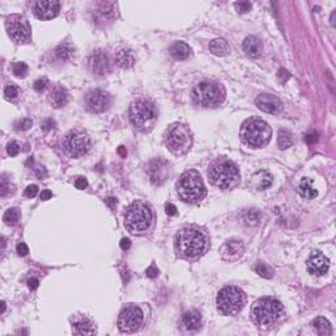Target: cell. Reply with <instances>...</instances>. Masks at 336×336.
Instances as JSON below:
<instances>
[{
    "label": "cell",
    "mask_w": 336,
    "mask_h": 336,
    "mask_svg": "<svg viewBox=\"0 0 336 336\" xmlns=\"http://www.w3.org/2000/svg\"><path fill=\"white\" fill-rule=\"evenodd\" d=\"M290 78V75H289V73H287L286 70H280L279 71V80L281 81V83H284V81H286L287 79Z\"/></svg>",
    "instance_id": "48"
},
{
    "label": "cell",
    "mask_w": 336,
    "mask_h": 336,
    "mask_svg": "<svg viewBox=\"0 0 336 336\" xmlns=\"http://www.w3.org/2000/svg\"><path fill=\"white\" fill-rule=\"evenodd\" d=\"M207 176L213 185L219 189H231L239 182V170L229 159H217L211 163Z\"/></svg>",
    "instance_id": "5"
},
{
    "label": "cell",
    "mask_w": 336,
    "mask_h": 336,
    "mask_svg": "<svg viewBox=\"0 0 336 336\" xmlns=\"http://www.w3.org/2000/svg\"><path fill=\"white\" fill-rule=\"evenodd\" d=\"M7 32L8 36L11 37V40H13L17 44H25L30 37V30H29V25L26 23L24 17L17 16H9L7 19Z\"/></svg>",
    "instance_id": "13"
},
{
    "label": "cell",
    "mask_w": 336,
    "mask_h": 336,
    "mask_svg": "<svg viewBox=\"0 0 336 336\" xmlns=\"http://www.w3.org/2000/svg\"><path fill=\"white\" fill-rule=\"evenodd\" d=\"M48 84H49V81H48L46 78H44V79H38V80L34 81L33 87H34V89H36L37 92H42V91H45V88L48 87Z\"/></svg>",
    "instance_id": "41"
},
{
    "label": "cell",
    "mask_w": 336,
    "mask_h": 336,
    "mask_svg": "<svg viewBox=\"0 0 336 336\" xmlns=\"http://www.w3.org/2000/svg\"><path fill=\"white\" fill-rule=\"evenodd\" d=\"M306 265L312 276H324L330 269V260L320 251H314L308 259Z\"/></svg>",
    "instance_id": "18"
},
{
    "label": "cell",
    "mask_w": 336,
    "mask_h": 336,
    "mask_svg": "<svg viewBox=\"0 0 336 336\" xmlns=\"http://www.w3.org/2000/svg\"><path fill=\"white\" fill-rule=\"evenodd\" d=\"M168 163L162 159H156L153 160L149 166V175H150V180L154 184H162L167 179L168 175Z\"/></svg>",
    "instance_id": "20"
},
{
    "label": "cell",
    "mask_w": 336,
    "mask_h": 336,
    "mask_svg": "<svg viewBox=\"0 0 336 336\" xmlns=\"http://www.w3.org/2000/svg\"><path fill=\"white\" fill-rule=\"evenodd\" d=\"M73 53H74L73 48H71L70 45L65 44V45H61V46H58L57 49L54 50V57H55L57 61L66 62V61H69L70 58L73 57Z\"/></svg>",
    "instance_id": "32"
},
{
    "label": "cell",
    "mask_w": 336,
    "mask_h": 336,
    "mask_svg": "<svg viewBox=\"0 0 336 336\" xmlns=\"http://www.w3.org/2000/svg\"><path fill=\"white\" fill-rule=\"evenodd\" d=\"M171 55L178 59V61H184L190 55V48L184 42H175L170 48Z\"/></svg>",
    "instance_id": "28"
},
{
    "label": "cell",
    "mask_w": 336,
    "mask_h": 336,
    "mask_svg": "<svg viewBox=\"0 0 336 336\" xmlns=\"http://www.w3.org/2000/svg\"><path fill=\"white\" fill-rule=\"evenodd\" d=\"M37 193H38V186L37 185H29L28 188L25 189V196H26L28 199L36 197Z\"/></svg>",
    "instance_id": "44"
},
{
    "label": "cell",
    "mask_w": 336,
    "mask_h": 336,
    "mask_svg": "<svg viewBox=\"0 0 336 336\" xmlns=\"http://www.w3.org/2000/svg\"><path fill=\"white\" fill-rule=\"evenodd\" d=\"M305 141L308 142V143H310V145L315 143V142H318V133L306 134V135H305Z\"/></svg>",
    "instance_id": "47"
},
{
    "label": "cell",
    "mask_w": 336,
    "mask_h": 336,
    "mask_svg": "<svg viewBox=\"0 0 336 336\" xmlns=\"http://www.w3.org/2000/svg\"><path fill=\"white\" fill-rule=\"evenodd\" d=\"M146 275H147V277H150V279H155V277H158L159 269L155 267V265H151L150 268H147Z\"/></svg>",
    "instance_id": "45"
},
{
    "label": "cell",
    "mask_w": 336,
    "mask_h": 336,
    "mask_svg": "<svg viewBox=\"0 0 336 336\" xmlns=\"http://www.w3.org/2000/svg\"><path fill=\"white\" fill-rule=\"evenodd\" d=\"M242 141L250 147L260 149L267 146L272 137L271 126L260 118H250L240 128Z\"/></svg>",
    "instance_id": "6"
},
{
    "label": "cell",
    "mask_w": 336,
    "mask_h": 336,
    "mask_svg": "<svg viewBox=\"0 0 336 336\" xmlns=\"http://www.w3.org/2000/svg\"><path fill=\"white\" fill-rule=\"evenodd\" d=\"M243 50L248 57H260L261 53H263V45H261V41L254 36L247 37V38L243 41Z\"/></svg>",
    "instance_id": "23"
},
{
    "label": "cell",
    "mask_w": 336,
    "mask_h": 336,
    "mask_svg": "<svg viewBox=\"0 0 336 336\" xmlns=\"http://www.w3.org/2000/svg\"><path fill=\"white\" fill-rule=\"evenodd\" d=\"M69 102V92L63 87H55L49 93V103L54 108H62Z\"/></svg>",
    "instance_id": "24"
},
{
    "label": "cell",
    "mask_w": 336,
    "mask_h": 336,
    "mask_svg": "<svg viewBox=\"0 0 336 336\" xmlns=\"http://www.w3.org/2000/svg\"><path fill=\"white\" fill-rule=\"evenodd\" d=\"M130 246H131V242H130L129 239L124 238L121 240V242H120V247H121V250H124V251H126V250H129Z\"/></svg>",
    "instance_id": "51"
},
{
    "label": "cell",
    "mask_w": 336,
    "mask_h": 336,
    "mask_svg": "<svg viewBox=\"0 0 336 336\" xmlns=\"http://www.w3.org/2000/svg\"><path fill=\"white\" fill-rule=\"evenodd\" d=\"M179 197L184 203L197 204L207 196V188L201 175L195 170L185 171L176 184Z\"/></svg>",
    "instance_id": "3"
},
{
    "label": "cell",
    "mask_w": 336,
    "mask_h": 336,
    "mask_svg": "<svg viewBox=\"0 0 336 336\" xmlns=\"http://www.w3.org/2000/svg\"><path fill=\"white\" fill-rule=\"evenodd\" d=\"M19 219H20V211L17 210V209H15V207L8 209V210L4 213V215H3V221H4L5 223H8V225H11V223H16Z\"/></svg>",
    "instance_id": "34"
},
{
    "label": "cell",
    "mask_w": 336,
    "mask_h": 336,
    "mask_svg": "<svg viewBox=\"0 0 336 336\" xmlns=\"http://www.w3.org/2000/svg\"><path fill=\"white\" fill-rule=\"evenodd\" d=\"M91 149V139L81 130H71L62 139V150L70 158H80Z\"/></svg>",
    "instance_id": "11"
},
{
    "label": "cell",
    "mask_w": 336,
    "mask_h": 336,
    "mask_svg": "<svg viewBox=\"0 0 336 336\" xmlns=\"http://www.w3.org/2000/svg\"><path fill=\"white\" fill-rule=\"evenodd\" d=\"M255 104L260 110L269 114L279 113L281 108H283V104H281L279 99L273 96V95H269V93H264V95L258 96Z\"/></svg>",
    "instance_id": "19"
},
{
    "label": "cell",
    "mask_w": 336,
    "mask_h": 336,
    "mask_svg": "<svg viewBox=\"0 0 336 336\" xmlns=\"http://www.w3.org/2000/svg\"><path fill=\"white\" fill-rule=\"evenodd\" d=\"M235 8L239 13H246L248 11H251L252 4L250 1H239V3H235Z\"/></svg>",
    "instance_id": "39"
},
{
    "label": "cell",
    "mask_w": 336,
    "mask_h": 336,
    "mask_svg": "<svg viewBox=\"0 0 336 336\" xmlns=\"http://www.w3.org/2000/svg\"><path fill=\"white\" fill-rule=\"evenodd\" d=\"M312 327L315 330L319 335H331L332 334V328H331V323L328 322L326 318L323 316H319V318H315L312 320Z\"/></svg>",
    "instance_id": "31"
},
{
    "label": "cell",
    "mask_w": 336,
    "mask_h": 336,
    "mask_svg": "<svg viewBox=\"0 0 336 336\" xmlns=\"http://www.w3.org/2000/svg\"><path fill=\"white\" fill-rule=\"evenodd\" d=\"M38 285H40V281L37 279H34V277L28 280V287L30 290H36L37 287H38Z\"/></svg>",
    "instance_id": "49"
},
{
    "label": "cell",
    "mask_w": 336,
    "mask_h": 336,
    "mask_svg": "<svg viewBox=\"0 0 336 336\" xmlns=\"http://www.w3.org/2000/svg\"><path fill=\"white\" fill-rule=\"evenodd\" d=\"M20 150V145H19L17 142H11V143H8V146H7V153H8V155H11V156H16V155H19Z\"/></svg>",
    "instance_id": "40"
},
{
    "label": "cell",
    "mask_w": 336,
    "mask_h": 336,
    "mask_svg": "<svg viewBox=\"0 0 336 336\" xmlns=\"http://www.w3.org/2000/svg\"><path fill=\"white\" fill-rule=\"evenodd\" d=\"M41 126H42V129H44L45 131H49V130H53L54 128H55V121L52 120V118H46V120L42 121Z\"/></svg>",
    "instance_id": "43"
},
{
    "label": "cell",
    "mask_w": 336,
    "mask_h": 336,
    "mask_svg": "<svg viewBox=\"0 0 336 336\" xmlns=\"http://www.w3.org/2000/svg\"><path fill=\"white\" fill-rule=\"evenodd\" d=\"M226 98V91L222 84L217 81L205 80L196 85L193 89L195 102L205 108H214L221 105Z\"/></svg>",
    "instance_id": "9"
},
{
    "label": "cell",
    "mask_w": 336,
    "mask_h": 336,
    "mask_svg": "<svg viewBox=\"0 0 336 336\" xmlns=\"http://www.w3.org/2000/svg\"><path fill=\"white\" fill-rule=\"evenodd\" d=\"M114 59H116V63H117L118 67H121V69H130L135 63L134 53L129 49L118 50L116 55H114Z\"/></svg>",
    "instance_id": "25"
},
{
    "label": "cell",
    "mask_w": 336,
    "mask_h": 336,
    "mask_svg": "<svg viewBox=\"0 0 336 336\" xmlns=\"http://www.w3.org/2000/svg\"><path fill=\"white\" fill-rule=\"evenodd\" d=\"M255 271L256 273H259L261 277H265V279H271L272 276H273V269H272L271 267H268L267 264L264 263L256 264Z\"/></svg>",
    "instance_id": "35"
},
{
    "label": "cell",
    "mask_w": 336,
    "mask_h": 336,
    "mask_svg": "<svg viewBox=\"0 0 336 336\" xmlns=\"http://www.w3.org/2000/svg\"><path fill=\"white\" fill-rule=\"evenodd\" d=\"M5 310V304L4 302H1V312H4Z\"/></svg>",
    "instance_id": "56"
},
{
    "label": "cell",
    "mask_w": 336,
    "mask_h": 336,
    "mask_svg": "<svg viewBox=\"0 0 336 336\" xmlns=\"http://www.w3.org/2000/svg\"><path fill=\"white\" fill-rule=\"evenodd\" d=\"M19 93H20V91L15 84H8L4 88V98L7 100H15L19 96Z\"/></svg>",
    "instance_id": "37"
},
{
    "label": "cell",
    "mask_w": 336,
    "mask_h": 336,
    "mask_svg": "<svg viewBox=\"0 0 336 336\" xmlns=\"http://www.w3.org/2000/svg\"><path fill=\"white\" fill-rule=\"evenodd\" d=\"M129 117L131 124L137 129L142 130V131H149L153 129V126L158 118V113H156L154 103H151L147 99H137L130 105Z\"/></svg>",
    "instance_id": "7"
},
{
    "label": "cell",
    "mask_w": 336,
    "mask_h": 336,
    "mask_svg": "<svg viewBox=\"0 0 336 336\" xmlns=\"http://www.w3.org/2000/svg\"><path fill=\"white\" fill-rule=\"evenodd\" d=\"M118 153H120V155H121V156H126V154H128V153H126V150H125V147L124 146L118 147Z\"/></svg>",
    "instance_id": "55"
},
{
    "label": "cell",
    "mask_w": 336,
    "mask_h": 336,
    "mask_svg": "<svg viewBox=\"0 0 336 336\" xmlns=\"http://www.w3.org/2000/svg\"><path fill=\"white\" fill-rule=\"evenodd\" d=\"M88 186V181H87V179L83 178V176H79V178H77V180H75V188L77 189H85Z\"/></svg>",
    "instance_id": "42"
},
{
    "label": "cell",
    "mask_w": 336,
    "mask_h": 336,
    "mask_svg": "<svg viewBox=\"0 0 336 336\" xmlns=\"http://www.w3.org/2000/svg\"><path fill=\"white\" fill-rule=\"evenodd\" d=\"M105 204L110 207V209H114V207L117 205V200L114 199V197H108V199L105 200Z\"/></svg>",
    "instance_id": "53"
},
{
    "label": "cell",
    "mask_w": 336,
    "mask_h": 336,
    "mask_svg": "<svg viewBox=\"0 0 336 336\" xmlns=\"http://www.w3.org/2000/svg\"><path fill=\"white\" fill-rule=\"evenodd\" d=\"M17 254L20 256H25V255H28V252H29V248H28V246L25 243H19L17 244Z\"/></svg>",
    "instance_id": "46"
},
{
    "label": "cell",
    "mask_w": 336,
    "mask_h": 336,
    "mask_svg": "<svg viewBox=\"0 0 336 336\" xmlns=\"http://www.w3.org/2000/svg\"><path fill=\"white\" fill-rule=\"evenodd\" d=\"M7 190H8V185H7L5 179H3V181H1V190H0V196H1V197H4V196L7 195Z\"/></svg>",
    "instance_id": "54"
},
{
    "label": "cell",
    "mask_w": 336,
    "mask_h": 336,
    "mask_svg": "<svg viewBox=\"0 0 336 336\" xmlns=\"http://www.w3.org/2000/svg\"><path fill=\"white\" fill-rule=\"evenodd\" d=\"M116 11H117V4L114 3H108V1H102L95 5L93 9V20L96 24H106L112 23L116 17Z\"/></svg>",
    "instance_id": "17"
},
{
    "label": "cell",
    "mask_w": 336,
    "mask_h": 336,
    "mask_svg": "<svg viewBox=\"0 0 336 336\" xmlns=\"http://www.w3.org/2000/svg\"><path fill=\"white\" fill-rule=\"evenodd\" d=\"M52 196H53V193H52L49 189H45V190H42V193H41L40 197L42 201H48V200L52 199Z\"/></svg>",
    "instance_id": "52"
},
{
    "label": "cell",
    "mask_w": 336,
    "mask_h": 336,
    "mask_svg": "<svg viewBox=\"0 0 336 336\" xmlns=\"http://www.w3.org/2000/svg\"><path fill=\"white\" fill-rule=\"evenodd\" d=\"M246 294L236 286H226L217 296V308L225 315L238 314L246 305Z\"/></svg>",
    "instance_id": "10"
},
{
    "label": "cell",
    "mask_w": 336,
    "mask_h": 336,
    "mask_svg": "<svg viewBox=\"0 0 336 336\" xmlns=\"http://www.w3.org/2000/svg\"><path fill=\"white\" fill-rule=\"evenodd\" d=\"M284 306L279 300L272 297L260 298L251 309L252 322L260 328H269L283 318Z\"/></svg>",
    "instance_id": "2"
},
{
    "label": "cell",
    "mask_w": 336,
    "mask_h": 336,
    "mask_svg": "<svg viewBox=\"0 0 336 336\" xmlns=\"http://www.w3.org/2000/svg\"><path fill=\"white\" fill-rule=\"evenodd\" d=\"M143 311L137 305H129L122 309L118 316V328L122 332H134L143 323Z\"/></svg>",
    "instance_id": "12"
},
{
    "label": "cell",
    "mask_w": 336,
    "mask_h": 336,
    "mask_svg": "<svg viewBox=\"0 0 336 336\" xmlns=\"http://www.w3.org/2000/svg\"><path fill=\"white\" fill-rule=\"evenodd\" d=\"M298 192H300V195L306 200H312L318 196V192H316L315 188L312 186V181L309 178L302 179V181H301L300 185H298Z\"/></svg>",
    "instance_id": "30"
},
{
    "label": "cell",
    "mask_w": 336,
    "mask_h": 336,
    "mask_svg": "<svg viewBox=\"0 0 336 336\" xmlns=\"http://www.w3.org/2000/svg\"><path fill=\"white\" fill-rule=\"evenodd\" d=\"M181 320L186 330H197L201 326L203 318L197 310H189V311H185L182 314Z\"/></svg>",
    "instance_id": "26"
},
{
    "label": "cell",
    "mask_w": 336,
    "mask_h": 336,
    "mask_svg": "<svg viewBox=\"0 0 336 336\" xmlns=\"http://www.w3.org/2000/svg\"><path fill=\"white\" fill-rule=\"evenodd\" d=\"M88 67L91 73L96 77H105L110 73V61L104 50L93 52L88 58Z\"/></svg>",
    "instance_id": "15"
},
{
    "label": "cell",
    "mask_w": 336,
    "mask_h": 336,
    "mask_svg": "<svg viewBox=\"0 0 336 336\" xmlns=\"http://www.w3.org/2000/svg\"><path fill=\"white\" fill-rule=\"evenodd\" d=\"M273 182V178L271 174H268L267 171H258L251 176L250 184H251L256 190L268 189Z\"/></svg>",
    "instance_id": "22"
},
{
    "label": "cell",
    "mask_w": 336,
    "mask_h": 336,
    "mask_svg": "<svg viewBox=\"0 0 336 336\" xmlns=\"http://www.w3.org/2000/svg\"><path fill=\"white\" fill-rule=\"evenodd\" d=\"M244 251L243 243L238 240V239H233V240H227L226 243L223 244L219 252L225 260H235L238 259L239 256L242 255Z\"/></svg>",
    "instance_id": "21"
},
{
    "label": "cell",
    "mask_w": 336,
    "mask_h": 336,
    "mask_svg": "<svg viewBox=\"0 0 336 336\" xmlns=\"http://www.w3.org/2000/svg\"><path fill=\"white\" fill-rule=\"evenodd\" d=\"M164 142H166L167 149L175 155H182L188 153L193 143L189 126L185 124H179V122L172 124L166 130Z\"/></svg>",
    "instance_id": "8"
},
{
    "label": "cell",
    "mask_w": 336,
    "mask_h": 336,
    "mask_svg": "<svg viewBox=\"0 0 336 336\" xmlns=\"http://www.w3.org/2000/svg\"><path fill=\"white\" fill-rule=\"evenodd\" d=\"M166 213L168 215H175L178 213V209L175 207L174 204H167L166 205Z\"/></svg>",
    "instance_id": "50"
},
{
    "label": "cell",
    "mask_w": 336,
    "mask_h": 336,
    "mask_svg": "<svg viewBox=\"0 0 336 336\" xmlns=\"http://www.w3.org/2000/svg\"><path fill=\"white\" fill-rule=\"evenodd\" d=\"M85 106L92 113L105 112L112 105V96L103 89H95L87 93L85 96Z\"/></svg>",
    "instance_id": "14"
},
{
    "label": "cell",
    "mask_w": 336,
    "mask_h": 336,
    "mask_svg": "<svg viewBox=\"0 0 336 336\" xmlns=\"http://www.w3.org/2000/svg\"><path fill=\"white\" fill-rule=\"evenodd\" d=\"M277 143L280 149L286 150L293 145V134L289 130H280L279 137H277Z\"/></svg>",
    "instance_id": "33"
},
{
    "label": "cell",
    "mask_w": 336,
    "mask_h": 336,
    "mask_svg": "<svg viewBox=\"0 0 336 336\" xmlns=\"http://www.w3.org/2000/svg\"><path fill=\"white\" fill-rule=\"evenodd\" d=\"M30 126H32V120L30 118H23V120H19L17 122H15V129L19 130V131H25Z\"/></svg>",
    "instance_id": "38"
},
{
    "label": "cell",
    "mask_w": 336,
    "mask_h": 336,
    "mask_svg": "<svg viewBox=\"0 0 336 336\" xmlns=\"http://www.w3.org/2000/svg\"><path fill=\"white\" fill-rule=\"evenodd\" d=\"M73 332L77 335H95L96 334V327L95 324L88 319L78 320L77 323H74Z\"/></svg>",
    "instance_id": "27"
},
{
    "label": "cell",
    "mask_w": 336,
    "mask_h": 336,
    "mask_svg": "<svg viewBox=\"0 0 336 336\" xmlns=\"http://www.w3.org/2000/svg\"><path fill=\"white\" fill-rule=\"evenodd\" d=\"M61 5L59 1H36L33 3V13L40 20H52L59 15Z\"/></svg>",
    "instance_id": "16"
},
{
    "label": "cell",
    "mask_w": 336,
    "mask_h": 336,
    "mask_svg": "<svg viewBox=\"0 0 336 336\" xmlns=\"http://www.w3.org/2000/svg\"><path fill=\"white\" fill-rule=\"evenodd\" d=\"M12 71L15 74V77L17 78H25L28 74V66L25 65L24 62H16L12 66Z\"/></svg>",
    "instance_id": "36"
},
{
    "label": "cell",
    "mask_w": 336,
    "mask_h": 336,
    "mask_svg": "<svg viewBox=\"0 0 336 336\" xmlns=\"http://www.w3.org/2000/svg\"><path fill=\"white\" fill-rule=\"evenodd\" d=\"M153 223L151 207L143 201H134L126 207L125 227L126 230L134 235L146 233Z\"/></svg>",
    "instance_id": "4"
},
{
    "label": "cell",
    "mask_w": 336,
    "mask_h": 336,
    "mask_svg": "<svg viewBox=\"0 0 336 336\" xmlns=\"http://www.w3.org/2000/svg\"><path fill=\"white\" fill-rule=\"evenodd\" d=\"M209 49L214 55L225 57L230 53V45L227 44L226 40H223V38H215L209 44Z\"/></svg>",
    "instance_id": "29"
},
{
    "label": "cell",
    "mask_w": 336,
    "mask_h": 336,
    "mask_svg": "<svg viewBox=\"0 0 336 336\" xmlns=\"http://www.w3.org/2000/svg\"><path fill=\"white\" fill-rule=\"evenodd\" d=\"M207 236L197 226L182 227L175 236V250L185 259H197L207 250Z\"/></svg>",
    "instance_id": "1"
}]
</instances>
